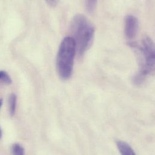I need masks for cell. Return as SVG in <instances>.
<instances>
[{"label":"cell","instance_id":"52a82bcc","mask_svg":"<svg viewBox=\"0 0 155 155\" xmlns=\"http://www.w3.org/2000/svg\"><path fill=\"white\" fill-rule=\"evenodd\" d=\"M97 1L95 0H89L85 2V7L87 12L91 13H93L96 8Z\"/></svg>","mask_w":155,"mask_h":155},{"label":"cell","instance_id":"3957f363","mask_svg":"<svg viewBox=\"0 0 155 155\" xmlns=\"http://www.w3.org/2000/svg\"><path fill=\"white\" fill-rule=\"evenodd\" d=\"M76 46L71 37L65 38L59 47L56 59L58 73L62 80H68L71 76Z\"/></svg>","mask_w":155,"mask_h":155},{"label":"cell","instance_id":"5b68a950","mask_svg":"<svg viewBox=\"0 0 155 155\" xmlns=\"http://www.w3.org/2000/svg\"><path fill=\"white\" fill-rule=\"evenodd\" d=\"M117 148L121 155H136L129 144L123 141H117Z\"/></svg>","mask_w":155,"mask_h":155},{"label":"cell","instance_id":"30bf717a","mask_svg":"<svg viewBox=\"0 0 155 155\" xmlns=\"http://www.w3.org/2000/svg\"><path fill=\"white\" fill-rule=\"evenodd\" d=\"M46 2L50 6H52V7H54V6H56L57 5V4L58 3V2L57 1H46Z\"/></svg>","mask_w":155,"mask_h":155},{"label":"cell","instance_id":"ba28073f","mask_svg":"<svg viewBox=\"0 0 155 155\" xmlns=\"http://www.w3.org/2000/svg\"><path fill=\"white\" fill-rule=\"evenodd\" d=\"M12 150L13 155H24V149L19 144H13Z\"/></svg>","mask_w":155,"mask_h":155},{"label":"cell","instance_id":"7a4b0ae2","mask_svg":"<svg viewBox=\"0 0 155 155\" xmlns=\"http://www.w3.org/2000/svg\"><path fill=\"white\" fill-rule=\"evenodd\" d=\"M130 46L136 48L140 56L141 67L139 71L133 78V82L137 86H140L147 78L155 70V45L152 39L144 36L141 45L138 46L134 42H130Z\"/></svg>","mask_w":155,"mask_h":155},{"label":"cell","instance_id":"7c38bea8","mask_svg":"<svg viewBox=\"0 0 155 155\" xmlns=\"http://www.w3.org/2000/svg\"><path fill=\"white\" fill-rule=\"evenodd\" d=\"M1 137H2V130H1V129L0 128V139H1Z\"/></svg>","mask_w":155,"mask_h":155},{"label":"cell","instance_id":"8fae6325","mask_svg":"<svg viewBox=\"0 0 155 155\" xmlns=\"http://www.w3.org/2000/svg\"><path fill=\"white\" fill-rule=\"evenodd\" d=\"M2 103H3V101H2V99H0V108L2 106Z\"/></svg>","mask_w":155,"mask_h":155},{"label":"cell","instance_id":"277c9868","mask_svg":"<svg viewBox=\"0 0 155 155\" xmlns=\"http://www.w3.org/2000/svg\"><path fill=\"white\" fill-rule=\"evenodd\" d=\"M138 20L133 15H127L124 19V35L126 38L130 41L135 39L138 31Z\"/></svg>","mask_w":155,"mask_h":155},{"label":"cell","instance_id":"9c48e42d","mask_svg":"<svg viewBox=\"0 0 155 155\" xmlns=\"http://www.w3.org/2000/svg\"><path fill=\"white\" fill-rule=\"evenodd\" d=\"M0 81L6 84H10L12 82L9 75L3 71H0Z\"/></svg>","mask_w":155,"mask_h":155},{"label":"cell","instance_id":"6da1fadb","mask_svg":"<svg viewBox=\"0 0 155 155\" xmlns=\"http://www.w3.org/2000/svg\"><path fill=\"white\" fill-rule=\"evenodd\" d=\"M70 30L73 36L71 38L76 43L78 56H83L92 45L95 28L85 16L78 14L71 21Z\"/></svg>","mask_w":155,"mask_h":155},{"label":"cell","instance_id":"8992f818","mask_svg":"<svg viewBox=\"0 0 155 155\" xmlns=\"http://www.w3.org/2000/svg\"><path fill=\"white\" fill-rule=\"evenodd\" d=\"M16 101L17 97L15 94H12L8 98V106H9V112L11 116H13L15 114L16 107Z\"/></svg>","mask_w":155,"mask_h":155}]
</instances>
